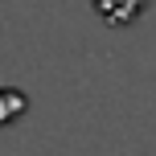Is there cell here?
<instances>
[{"mask_svg":"<svg viewBox=\"0 0 156 156\" xmlns=\"http://www.w3.org/2000/svg\"><path fill=\"white\" fill-rule=\"evenodd\" d=\"M94 4V12L103 16V21H111V25H132L136 16L148 8V0H90Z\"/></svg>","mask_w":156,"mask_h":156,"instance_id":"cell-1","label":"cell"}]
</instances>
